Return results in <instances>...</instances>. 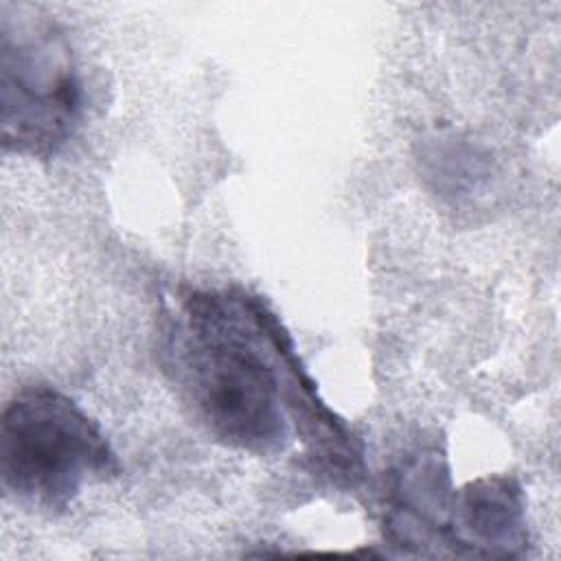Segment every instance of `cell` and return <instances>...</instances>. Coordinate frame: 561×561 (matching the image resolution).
Masks as SVG:
<instances>
[{"label": "cell", "mask_w": 561, "mask_h": 561, "mask_svg": "<svg viewBox=\"0 0 561 561\" xmlns=\"http://www.w3.org/2000/svg\"><path fill=\"white\" fill-rule=\"evenodd\" d=\"M169 368L206 430L228 447L272 456L291 430L313 467L340 484L364 476L353 430L320 399L270 305L245 289H193L167 340Z\"/></svg>", "instance_id": "obj_1"}, {"label": "cell", "mask_w": 561, "mask_h": 561, "mask_svg": "<svg viewBox=\"0 0 561 561\" xmlns=\"http://www.w3.org/2000/svg\"><path fill=\"white\" fill-rule=\"evenodd\" d=\"M118 473L99 423L53 386L13 394L0 421V476L20 502L61 511L85 484Z\"/></svg>", "instance_id": "obj_2"}, {"label": "cell", "mask_w": 561, "mask_h": 561, "mask_svg": "<svg viewBox=\"0 0 561 561\" xmlns=\"http://www.w3.org/2000/svg\"><path fill=\"white\" fill-rule=\"evenodd\" d=\"M79 68L64 28L26 4H2L0 127L4 153L53 158L81 114Z\"/></svg>", "instance_id": "obj_3"}, {"label": "cell", "mask_w": 561, "mask_h": 561, "mask_svg": "<svg viewBox=\"0 0 561 561\" xmlns=\"http://www.w3.org/2000/svg\"><path fill=\"white\" fill-rule=\"evenodd\" d=\"M528 546L526 500L511 476H484L454 489L447 550L462 557H522Z\"/></svg>", "instance_id": "obj_4"}]
</instances>
